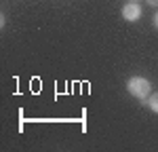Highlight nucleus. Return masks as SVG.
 Wrapping results in <instances>:
<instances>
[{
    "label": "nucleus",
    "mask_w": 158,
    "mask_h": 152,
    "mask_svg": "<svg viewBox=\"0 0 158 152\" xmlns=\"http://www.w3.org/2000/svg\"><path fill=\"white\" fill-rule=\"evenodd\" d=\"M148 4L150 6H158V0H148Z\"/></svg>",
    "instance_id": "obj_4"
},
{
    "label": "nucleus",
    "mask_w": 158,
    "mask_h": 152,
    "mask_svg": "<svg viewBox=\"0 0 158 152\" xmlns=\"http://www.w3.org/2000/svg\"><path fill=\"white\" fill-rule=\"evenodd\" d=\"M148 106H150V110L154 114H158V93H150V97H148Z\"/></svg>",
    "instance_id": "obj_3"
},
{
    "label": "nucleus",
    "mask_w": 158,
    "mask_h": 152,
    "mask_svg": "<svg viewBox=\"0 0 158 152\" xmlns=\"http://www.w3.org/2000/svg\"><path fill=\"white\" fill-rule=\"evenodd\" d=\"M127 91L137 99H148L150 93H152V85L143 76H133V78L127 80Z\"/></svg>",
    "instance_id": "obj_1"
},
{
    "label": "nucleus",
    "mask_w": 158,
    "mask_h": 152,
    "mask_svg": "<svg viewBox=\"0 0 158 152\" xmlns=\"http://www.w3.org/2000/svg\"><path fill=\"white\" fill-rule=\"evenodd\" d=\"M122 17L127 19V21H137L139 17H141V6L137 4V2H129V4H124L122 6Z\"/></svg>",
    "instance_id": "obj_2"
},
{
    "label": "nucleus",
    "mask_w": 158,
    "mask_h": 152,
    "mask_svg": "<svg viewBox=\"0 0 158 152\" xmlns=\"http://www.w3.org/2000/svg\"><path fill=\"white\" fill-rule=\"evenodd\" d=\"M154 25L158 27V13H156V17H154Z\"/></svg>",
    "instance_id": "obj_5"
},
{
    "label": "nucleus",
    "mask_w": 158,
    "mask_h": 152,
    "mask_svg": "<svg viewBox=\"0 0 158 152\" xmlns=\"http://www.w3.org/2000/svg\"><path fill=\"white\" fill-rule=\"evenodd\" d=\"M133 2H137V0H133Z\"/></svg>",
    "instance_id": "obj_6"
}]
</instances>
